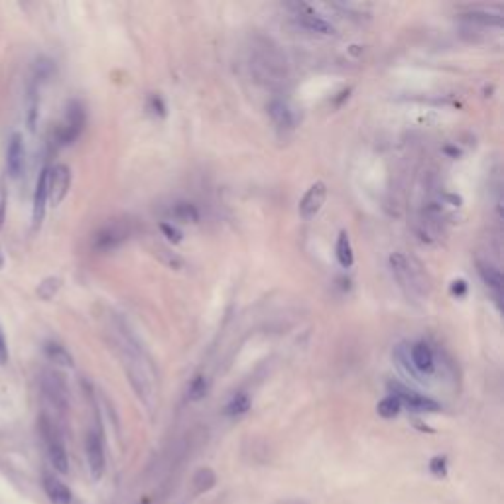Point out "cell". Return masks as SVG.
Returning <instances> with one entry per match:
<instances>
[{
  "label": "cell",
  "instance_id": "11",
  "mask_svg": "<svg viewBox=\"0 0 504 504\" xmlns=\"http://www.w3.org/2000/svg\"><path fill=\"white\" fill-rule=\"evenodd\" d=\"M408 355H410V363H412L416 375H431L433 368H435V357H433V351L428 343H416L412 347L408 348Z\"/></svg>",
  "mask_w": 504,
  "mask_h": 504
},
{
  "label": "cell",
  "instance_id": "3",
  "mask_svg": "<svg viewBox=\"0 0 504 504\" xmlns=\"http://www.w3.org/2000/svg\"><path fill=\"white\" fill-rule=\"evenodd\" d=\"M40 433H42V440H44V445H46L47 457L52 461L55 471L59 473H67L69 471V459H67V451H65L64 441H61V435L59 431L54 426V422L47 418L46 414L40 418Z\"/></svg>",
  "mask_w": 504,
  "mask_h": 504
},
{
  "label": "cell",
  "instance_id": "20",
  "mask_svg": "<svg viewBox=\"0 0 504 504\" xmlns=\"http://www.w3.org/2000/svg\"><path fill=\"white\" fill-rule=\"evenodd\" d=\"M172 215L174 219H177L180 223H197L199 221V209L189 201H177L172 207Z\"/></svg>",
  "mask_w": 504,
  "mask_h": 504
},
{
  "label": "cell",
  "instance_id": "18",
  "mask_svg": "<svg viewBox=\"0 0 504 504\" xmlns=\"http://www.w3.org/2000/svg\"><path fill=\"white\" fill-rule=\"evenodd\" d=\"M44 353H46V357L49 358L52 363L59 365V367H74L71 353H69L64 345L55 343V341H47L46 345H44Z\"/></svg>",
  "mask_w": 504,
  "mask_h": 504
},
{
  "label": "cell",
  "instance_id": "6",
  "mask_svg": "<svg viewBox=\"0 0 504 504\" xmlns=\"http://www.w3.org/2000/svg\"><path fill=\"white\" fill-rule=\"evenodd\" d=\"M129 239V229L124 223H109L93 235V250L110 252Z\"/></svg>",
  "mask_w": 504,
  "mask_h": 504
},
{
  "label": "cell",
  "instance_id": "30",
  "mask_svg": "<svg viewBox=\"0 0 504 504\" xmlns=\"http://www.w3.org/2000/svg\"><path fill=\"white\" fill-rule=\"evenodd\" d=\"M445 457H433L431 459V473L438 475V477H445Z\"/></svg>",
  "mask_w": 504,
  "mask_h": 504
},
{
  "label": "cell",
  "instance_id": "34",
  "mask_svg": "<svg viewBox=\"0 0 504 504\" xmlns=\"http://www.w3.org/2000/svg\"><path fill=\"white\" fill-rule=\"evenodd\" d=\"M2 264H4V258H2V252H0V268H2Z\"/></svg>",
  "mask_w": 504,
  "mask_h": 504
},
{
  "label": "cell",
  "instance_id": "27",
  "mask_svg": "<svg viewBox=\"0 0 504 504\" xmlns=\"http://www.w3.org/2000/svg\"><path fill=\"white\" fill-rule=\"evenodd\" d=\"M158 257H162L165 264L170 266V268H175V270H182L185 266L184 258H180L177 254H174V252L165 250V248H158Z\"/></svg>",
  "mask_w": 504,
  "mask_h": 504
},
{
  "label": "cell",
  "instance_id": "2",
  "mask_svg": "<svg viewBox=\"0 0 504 504\" xmlns=\"http://www.w3.org/2000/svg\"><path fill=\"white\" fill-rule=\"evenodd\" d=\"M390 268L396 282L408 298H423L430 292V280L423 272V266L416 258H408L402 252H394L390 257Z\"/></svg>",
  "mask_w": 504,
  "mask_h": 504
},
{
  "label": "cell",
  "instance_id": "29",
  "mask_svg": "<svg viewBox=\"0 0 504 504\" xmlns=\"http://www.w3.org/2000/svg\"><path fill=\"white\" fill-rule=\"evenodd\" d=\"M148 105H150V110H152L154 115H158V117H165V110L168 109H165V105L160 95H152V97L148 99Z\"/></svg>",
  "mask_w": 504,
  "mask_h": 504
},
{
  "label": "cell",
  "instance_id": "10",
  "mask_svg": "<svg viewBox=\"0 0 504 504\" xmlns=\"http://www.w3.org/2000/svg\"><path fill=\"white\" fill-rule=\"evenodd\" d=\"M295 20L302 28H305L307 32L313 34H323V36H331L335 34V28L331 26L325 18H321L320 14H315L307 4H295Z\"/></svg>",
  "mask_w": 504,
  "mask_h": 504
},
{
  "label": "cell",
  "instance_id": "13",
  "mask_svg": "<svg viewBox=\"0 0 504 504\" xmlns=\"http://www.w3.org/2000/svg\"><path fill=\"white\" fill-rule=\"evenodd\" d=\"M24 162H26V148L24 140L20 134H14L10 138L8 152H6V165H8V174L12 177H18L24 172Z\"/></svg>",
  "mask_w": 504,
  "mask_h": 504
},
{
  "label": "cell",
  "instance_id": "7",
  "mask_svg": "<svg viewBox=\"0 0 504 504\" xmlns=\"http://www.w3.org/2000/svg\"><path fill=\"white\" fill-rule=\"evenodd\" d=\"M85 455H87V465L91 473L93 481H99L105 475L107 459H105V443L99 431L91 430L85 440Z\"/></svg>",
  "mask_w": 504,
  "mask_h": 504
},
{
  "label": "cell",
  "instance_id": "23",
  "mask_svg": "<svg viewBox=\"0 0 504 504\" xmlns=\"http://www.w3.org/2000/svg\"><path fill=\"white\" fill-rule=\"evenodd\" d=\"M207 390H209L207 378L203 375H197L192 380V385H189V392H187V394H189V400H193V402L201 400V398H205V394H207Z\"/></svg>",
  "mask_w": 504,
  "mask_h": 504
},
{
  "label": "cell",
  "instance_id": "14",
  "mask_svg": "<svg viewBox=\"0 0 504 504\" xmlns=\"http://www.w3.org/2000/svg\"><path fill=\"white\" fill-rule=\"evenodd\" d=\"M44 491H46L47 498L52 500V504H71V500H74V495H71L69 486L65 485L64 481L49 475V473L44 475Z\"/></svg>",
  "mask_w": 504,
  "mask_h": 504
},
{
  "label": "cell",
  "instance_id": "21",
  "mask_svg": "<svg viewBox=\"0 0 504 504\" xmlns=\"http://www.w3.org/2000/svg\"><path fill=\"white\" fill-rule=\"evenodd\" d=\"M400 410H402V404H400V400L392 394H388L386 398H382V400L378 402V406H376V412H378V416H382L385 420H392V418H396V416L400 414Z\"/></svg>",
  "mask_w": 504,
  "mask_h": 504
},
{
  "label": "cell",
  "instance_id": "26",
  "mask_svg": "<svg viewBox=\"0 0 504 504\" xmlns=\"http://www.w3.org/2000/svg\"><path fill=\"white\" fill-rule=\"evenodd\" d=\"M467 18L471 22H479V24H485V26H500L503 24V16H495V14H486V12H471L467 14Z\"/></svg>",
  "mask_w": 504,
  "mask_h": 504
},
{
  "label": "cell",
  "instance_id": "1",
  "mask_svg": "<svg viewBox=\"0 0 504 504\" xmlns=\"http://www.w3.org/2000/svg\"><path fill=\"white\" fill-rule=\"evenodd\" d=\"M119 351L120 357H122V365L127 368V375H129V380L132 388H134V392L146 406H152V400L156 396L154 365H152V361L144 353V348L140 347L136 337L129 329H124V325H120Z\"/></svg>",
  "mask_w": 504,
  "mask_h": 504
},
{
  "label": "cell",
  "instance_id": "16",
  "mask_svg": "<svg viewBox=\"0 0 504 504\" xmlns=\"http://www.w3.org/2000/svg\"><path fill=\"white\" fill-rule=\"evenodd\" d=\"M268 112H270V117L276 122V127H280V129H293V124H295L293 110L290 109V105L286 101H282V99L270 101Z\"/></svg>",
  "mask_w": 504,
  "mask_h": 504
},
{
  "label": "cell",
  "instance_id": "8",
  "mask_svg": "<svg viewBox=\"0 0 504 504\" xmlns=\"http://www.w3.org/2000/svg\"><path fill=\"white\" fill-rule=\"evenodd\" d=\"M69 185H71L69 168L64 164H57L55 168H52L49 174H47V201L52 203L54 207H57L65 199V195L69 192Z\"/></svg>",
  "mask_w": 504,
  "mask_h": 504
},
{
  "label": "cell",
  "instance_id": "28",
  "mask_svg": "<svg viewBox=\"0 0 504 504\" xmlns=\"http://www.w3.org/2000/svg\"><path fill=\"white\" fill-rule=\"evenodd\" d=\"M160 230L164 233V237L170 240V242H180L182 237H184V233L177 229V227H174V225H170V223H160Z\"/></svg>",
  "mask_w": 504,
  "mask_h": 504
},
{
  "label": "cell",
  "instance_id": "25",
  "mask_svg": "<svg viewBox=\"0 0 504 504\" xmlns=\"http://www.w3.org/2000/svg\"><path fill=\"white\" fill-rule=\"evenodd\" d=\"M59 288H61V280H59V278H47V280H44V282L40 284V288H37V295H40L42 300H52Z\"/></svg>",
  "mask_w": 504,
  "mask_h": 504
},
{
  "label": "cell",
  "instance_id": "24",
  "mask_svg": "<svg viewBox=\"0 0 504 504\" xmlns=\"http://www.w3.org/2000/svg\"><path fill=\"white\" fill-rule=\"evenodd\" d=\"M193 483H195V491L197 493H205V491H209L215 485V473H213L211 469H201V471H197Z\"/></svg>",
  "mask_w": 504,
  "mask_h": 504
},
{
  "label": "cell",
  "instance_id": "19",
  "mask_svg": "<svg viewBox=\"0 0 504 504\" xmlns=\"http://www.w3.org/2000/svg\"><path fill=\"white\" fill-rule=\"evenodd\" d=\"M337 260L343 268H351L355 262V254H353V247H351V239H348L347 230H341L337 237Z\"/></svg>",
  "mask_w": 504,
  "mask_h": 504
},
{
  "label": "cell",
  "instance_id": "33",
  "mask_svg": "<svg viewBox=\"0 0 504 504\" xmlns=\"http://www.w3.org/2000/svg\"><path fill=\"white\" fill-rule=\"evenodd\" d=\"M2 219H4V205L0 203V227H2Z\"/></svg>",
  "mask_w": 504,
  "mask_h": 504
},
{
  "label": "cell",
  "instance_id": "32",
  "mask_svg": "<svg viewBox=\"0 0 504 504\" xmlns=\"http://www.w3.org/2000/svg\"><path fill=\"white\" fill-rule=\"evenodd\" d=\"M6 361H8V345L4 339V333L0 329V365H6Z\"/></svg>",
  "mask_w": 504,
  "mask_h": 504
},
{
  "label": "cell",
  "instance_id": "4",
  "mask_svg": "<svg viewBox=\"0 0 504 504\" xmlns=\"http://www.w3.org/2000/svg\"><path fill=\"white\" fill-rule=\"evenodd\" d=\"M85 127V109L79 101H71L67 105L64 124L57 129V142L59 146H69L79 138Z\"/></svg>",
  "mask_w": 504,
  "mask_h": 504
},
{
  "label": "cell",
  "instance_id": "31",
  "mask_svg": "<svg viewBox=\"0 0 504 504\" xmlns=\"http://www.w3.org/2000/svg\"><path fill=\"white\" fill-rule=\"evenodd\" d=\"M451 293H453L455 298H465V295H467V282H465L463 278L453 280V284H451Z\"/></svg>",
  "mask_w": 504,
  "mask_h": 504
},
{
  "label": "cell",
  "instance_id": "12",
  "mask_svg": "<svg viewBox=\"0 0 504 504\" xmlns=\"http://www.w3.org/2000/svg\"><path fill=\"white\" fill-rule=\"evenodd\" d=\"M42 388L55 408H59V410L67 408V388H65L61 376L55 375V373H46L42 378Z\"/></svg>",
  "mask_w": 504,
  "mask_h": 504
},
{
  "label": "cell",
  "instance_id": "5",
  "mask_svg": "<svg viewBox=\"0 0 504 504\" xmlns=\"http://www.w3.org/2000/svg\"><path fill=\"white\" fill-rule=\"evenodd\" d=\"M388 388H390V394L396 396L402 406H408L414 412H440L441 410V406L433 398L420 394V392H416V390L400 385V382H390Z\"/></svg>",
  "mask_w": 504,
  "mask_h": 504
},
{
  "label": "cell",
  "instance_id": "9",
  "mask_svg": "<svg viewBox=\"0 0 504 504\" xmlns=\"http://www.w3.org/2000/svg\"><path fill=\"white\" fill-rule=\"evenodd\" d=\"M325 199H327V185L323 182H315L300 201V217L303 221H312L321 211Z\"/></svg>",
  "mask_w": 504,
  "mask_h": 504
},
{
  "label": "cell",
  "instance_id": "22",
  "mask_svg": "<svg viewBox=\"0 0 504 504\" xmlns=\"http://www.w3.org/2000/svg\"><path fill=\"white\" fill-rule=\"evenodd\" d=\"M248 410H250V398H248L247 394H235L233 398H230V402L227 404L225 414H227V416H233V418H237V416L247 414Z\"/></svg>",
  "mask_w": 504,
  "mask_h": 504
},
{
  "label": "cell",
  "instance_id": "17",
  "mask_svg": "<svg viewBox=\"0 0 504 504\" xmlns=\"http://www.w3.org/2000/svg\"><path fill=\"white\" fill-rule=\"evenodd\" d=\"M477 266L479 274L483 278L486 288L495 293L496 300H500V293H503V274H500V270L491 264V262H477Z\"/></svg>",
  "mask_w": 504,
  "mask_h": 504
},
{
  "label": "cell",
  "instance_id": "15",
  "mask_svg": "<svg viewBox=\"0 0 504 504\" xmlns=\"http://www.w3.org/2000/svg\"><path fill=\"white\" fill-rule=\"evenodd\" d=\"M47 174L49 170H42V174L37 177L36 193H34V225H42L44 215H46L47 207Z\"/></svg>",
  "mask_w": 504,
  "mask_h": 504
}]
</instances>
